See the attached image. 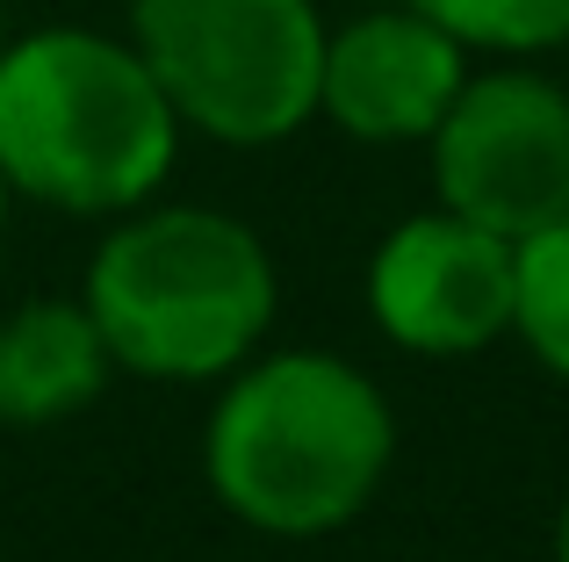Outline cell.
I'll return each instance as SVG.
<instances>
[{"instance_id":"1","label":"cell","mask_w":569,"mask_h":562,"mask_svg":"<svg viewBox=\"0 0 569 562\" xmlns=\"http://www.w3.org/2000/svg\"><path fill=\"white\" fill-rule=\"evenodd\" d=\"M397 411L353 361L318 347L238 361L202 433V476L260 534H332L382 491Z\"/></svg>"},{"instance_id":"2","label":"cell","mask_w":569,"mask_h":562,"mask_svg":"<svg viewBox=\"0 0 569 562\" xmlns=\"http://www.w3.org/2000/svg\"><path fill=\"white\" fill-rule=\"evenodd\" d=\"M181 159L167 87L101 29H37L0 51V181L72 217H123Z\"/></svg>"},{"instance_id":"3","label":"cell","mask_w":569,"mask_h":562,"mask_svg":"<svg viewBox=\"0 0 569 562\" xmlns=\"http://www.w3.org/2000/svg\"><path fill=\"white\" fill-rule=\"evenodd\" d=\"M116 368L152 382H209L252 361L281 303L260 231L223 210H123L80 289Z\"/></svg>"},{"instance_id":"4","label":"cell","mask_w":569,"mask_h":562,"mask_svg":"<svg viewBox=\"0 0 569 562\" xmlns=\"http://www.w3.org/2000/svg\"><path fill=\"white\" fill-rule=\"evenodd\" d=\"M130 43L181 130L281 144L318 116L325 22L310 0H130Z\"/></svg>"},{"instance_id":"5","label":"cell","mask_w":569,"mask_h":562,"mask_svg":"<svg viewBox=\"0 0 569 562\" xmlns=\"http://www.w3.org/2000/svg\"><path fill=\"white\" fill-rule=\"evenodd\" d=\"M426 144L440 210L512 245L569 210V94L541 72L461 80Z\"/></svg>"},{"instance_id":"6","label":"cell","mask_w":569,"mask_h":562,"mask_svg":"<svg viewBox=\"0 0 569 562\" xmlns=\"http://www.w3.org/2000/svg\"><path fill=\"white\" fill-rule=\"evenodd\" d=\"M368 318L403 353H483L512 332V239L455 210L403 217L368 260Z\"/></svg>"},{"instance_id":"7","label":"cell","mask_w":569,"mask_h":562,"mask_svg":"<svg viewBox=\"0 0 569 562\" xmlns=\"http://www.w3.org/2000/svg\"><path fill=\"white\" fill-rule=\"evenodd\" d=\"M469 80V43L418 0H376L361 22L325 37L318 116L361 144H426Z\"/></svg>"},{"instance_id":"8","label":"cell","mask_w":569,"mask_h":562,"mask_svg":"<svg viewBox=\"0 0 569 562\" xmlns=\"http://www.w3.org/2000/svg\"><path fill=\"white\" fill-rule=\"evenodd\" d=\"M109 347H101L87 303H14L0 318V425H58L87 411L109 382Z\"/></svg>"},{"instance_id":"9","label":"cell","mask_w":569,"mask_h":562,"mask_svg":"<svg viewBox=\"0 0 569 562\" xmlns=\"http://www.w3.org/2000/svg\"><path fill=\"white\" fill-rule=\"evenodd\" d=\"M512 332L556 382H569V210L512 245Z\"/></svg>"},{"instance_id":"10","label":"cell","mask_w":569,"mask_h":562,"mask_svg":"<svg viewBox=\"0 0 569 562\" xmlns=\"http://www.w3.org/2000/svg\"><path fill=\"white\" fill-rule=\"evenodd\" d=\"M469 51H556L569 43V0H418Z\"/></svg>"},{"instance_id":"11","label":"cell","mask_w":569,"mask_h":562,"mask_svg":"<svg viewBox=\"0 0 569 562\" xmlns=\"http://www.w3.org/2000/svg\"><path fill=\"white\" fill-rule=\"evenodd\" d=\"M556 562H569V498H562V520H556Z\"/></svg>"},{"instance_id":"12","label":"cell","mask_w":569,"mask_h":562,"mask_svg":"<svg viewBox=\"0 0 569 562\" xmlns=\"http://www.w3.org/2000/svg\"><path fill=\"white\" fill-rule=\"evenodd\" d=\"M0 224H8V181H0Z\"/></svg>"}]
</instances>
